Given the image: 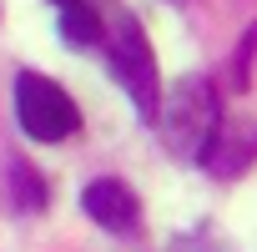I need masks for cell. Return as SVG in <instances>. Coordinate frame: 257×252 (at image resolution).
<instances>
[{
  "label": "cell",
  "instance_id": "6da1fadb",
  "mask_svg": "<svg viewBox=\"0 0 257 252\" xmlns=\"http://www.w3.org/2000/svg\"><path fill=\"white\" fill-rule=\"evenodd\" d=\"M111 76L121 81V91L132 96L137 116H157L162 111V81H157V61H152V41L142 31L137 16H121L116 31H111Z\"/></svg>",
  "mask_w": 257,
  "mask_h": 252
},
{
  "label": "cell",
  "instance_id": "7a4b0ae2",
  "mask_svg": "<svg viewBox=\"0 0 257 252\" xmlns=\"http://www.w3.org/2000/svg\"><path fill=\"white\" fill-rule=\"evenodd\" d=\"M16 116L26 137L36 142H66L71 132H81V106L71 101V91H61L51 76H36V71L16 81Z\"/></svg>",
  "mask_w": 257,
  "mask_h": 252
},
{
  "label": "cell",
  "instance_id": "3957f363",
  "mask_svg": "<svg viewBox=\"0 0 257 252\" xmlns=\"http://www.w3.org/2000/svg\"><path fill=\"white\" fill-rule=\"evenodd\" d=\"M217 132V96L207 81H182L162 111V137L172 152L182 157H202V147L212 142Z\"/></svg>",
  "mask_w": 257,
  "mask_h": 252
},
{
  "label": "cell",
  "instance_id": "277c9868",
  "mask_svg": "<svg viewBox=\"0 0 257 252\" xmlns=\"http://www.w3.org/2000/svg\"><path fill=\"white\" fill-rule=\"evenodd\" d=\"M81 207H86L91 222L106 227V232H126V237H137V232H142V202H137L132 187L116 182V177L91 182V187L81 192Z\"/></svg>",
  "mask_w": 257,
  "mask_h": 252
},
{
  "label": "cell",
  "instance_id": "5b68a950",
  "mask_svg": "<svg viewBox=\"0 0 257 252\" xmlns=\"http://www.w3.org/2000/svg\"><path fill=\"white\" fill-rule=\"evenodd\" d=\"M242 126H222L217 121V132H212V142L202 147V162L217 172V177H237L252 157H257V126H247V137H237Z\"/></svg>",
  "mask_w": 257,
  "mask_h": 252
},
{
  "label": "cell",
  "instance_id": "8992f818",
  "mask_svg": "<svg viewBox=\"0 0 257 252\" xmlns=\"http://www.w3.org/2000/svg\"><path fill=\"white\" fill-rule=\"evenodd\" d=\"M61 36L76 41V46H91V41H101V16L86 11L81 0H66L61 6Z\"/></svg>",
  "mask_w": 257,
  "mask_h": 252
}]
</instances>
